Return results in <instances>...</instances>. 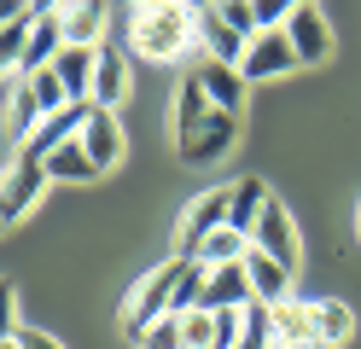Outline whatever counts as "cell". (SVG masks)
I'll return each instance as SVG.
<instances>
[{
	"label": "cell",
	"instance_id": "e0dca14e",
	"mask_svg": "<svg viewBox=\"0 0 361 349\" xmlns=\"http://www.w3.org/2000/svg\"><path fill=\"white\" fill-rule=\"evenodd\" d=\"M82 146H87V157H94L99 175L117 169V163H123V123H117V111H94V116H87Z\"/></svg>",
	"mask_w": 361,
	"mask_h": 349
},
{
	"label": "cell",
	"instance_id": "5b68a950",
	"mask_svg": "<svg viewBox=\"0 0 361 349\" xmlns=\"http://www.w3.org/2000/svg\"><path fill=\"white\" fill-rule=\"evenodd\" d=\"M251 245L262 250V256H274L280 268H291L298 274V262H303V245H298V221H291V209L274 198L268 204V216L257 221V233H251Z\"/></svg>",
	"mask_w": 361,
	"mask_h": 349
},
{
	"label": "cell",
	"instance_id": "6da1fadb",
	"mask_svg": "<svg viewBox=\"0 0 361 349\" xmlns=\"http://www.w3.org/2000/svg\"><path fill=\"white\" fill-rule=\"evenodd\" d=\"M128 47L152 64H180L198 53V6L180 0H146L128 6Z\"/></svg>",
	"mask_w": 361,
	"mask_h": 349
},
{
	"label": "cell",
	"instance_id": "8fae6325",
	"mask_svg": "<svg viewBox=\"0 0 361 349\" xmlns=\"http://www.w3.org/2000/svg\"><path fill=\"white\" fill-rule=\"evenodd\" d=\"M87 116H94V105H64V111H53L47 123L35 128V140L24 146V157H41V163H47V157H53L59 146H71V140H82Z\"/></svg>",
	"mask_w": 361,
	"mask_h": 349
},
{
	"label": "cell",
	"instance_id": "d6986e66",
	"mask_svg": "<svg viewBox=\"0 0 361 349\" xmlns=\"http://www.w3.org/2000/svg\"><path fill=\"white\" fill-rule=\"evenodd\" d=\"M94 64H99V47H64L59 53V82L71 93V105H94Z\"/></svg>",
	"mask_w": 361,
	"mask_h": 349
},
{
	"label": "cell",
	"instance_id": "d6a6232c",
	"mask_svg": "<svg viewBox=\"0 0 361 349\" xmlns=\"http://www.w3.org/2000/svg\"><path fill=\"white\" fill-rule=\"evenodd\" d=\"M355 227H361V216H355Z\"/></svg>",
	"mask_w": 361,
	"mask_h": 349
},
{
	"label": "cell",
	"instance_id": "9a60e30c",
	"mask_svg": "<svg viewBox=\"0 0 361 349\" xmlns=\"http://www.w3.org/2000/svg\"><path fill=\"white\" fill-rule=\"evenodd\" d=\"M251 274H245V262L239 268H216V274H204V302L198 309H210V314H233V309H251Z\"/></svg>",
	"mask_w": 361,
	"mask_h": 349
},
{
	"label": "cell",
	"instance_id": "4fadbf2b",
	"mask_svg": "<svg viewBox=\"0 0 361 349\" xmlns=\"http://www.w3.org/2000/svg\"><path fill=\"white\" fill-rule=\"evenodd\" d=\"M274 349H321V326H314V302L286 297L274 309Z\"/></svg>",
	"mask_w": 361,
	"mask_h": 349
},
{
	"label": "cell",
	"instance_id": "7a4b0ae2",
	"mask_svg": "<svg viewBox=\"0 0 361 349\" xmlns=\"http://www.w3.org/2000/svg\"><path fill=\"white\" fill-rule=\"evenodd\" d=\"M175 286H180V256H169V262H157L152 274H140L123 297V332L140 343L157 320H164L175 309Z\"/></svg>",
	"mask_w": 361,
	"mask_h": 349
},
{
	"label": "cell",
	"instance_id": "277c9868",
	"mask_svg": "<svg viewBox=\"0 0 361 349\" xmlns=\"http://www.w3.org/2000/svg\"><path fill=\"white\" fill-rule=\"evenodd\" d=\"M53 175H47V163L41 157H24L18 152L12 163H6V198H0V216H6V227H18L35 209V198H41V186H47Z\"/></svg>",
	"mask_w": 361,
	"mask_h": 349
},
{
	"label": "cell",
	"instance_id": "2e32d148",
	"mask_svg": "<svg viewBox=\"0 0 361 349\" xmlns=\"http://www.w3.org/2000/svg\"><path fill=\"white\" fill-rule=\"evenodd\" d=\"M128 99V53L99 41V64H94V111H117Z\"/></svg>",
	"mask_w": 361,
	"mask_h": 349
},
{
	"label": "cell",
	"instance_id": "8992f818",
	"mask_svg": "<svg viewBox=\"0 0 361 349\" xmlns=\"http://www.w3.org/2000/svg\"><path fill=\"white\" fill-rule=\"evenodd\" d=\"M291 70H303V64H298V47L286 41V30H274V35H257V41H251L239 76H245V82H280V76H291Z\"/></svg>",
	"mask_w": 361,
	"mask_h": 349
},
{
	"label": "cell",
	"instance_id": "484cf974",
	"mask_svg": "<svg viewBox=\"0 0 361 349\" xmlns=\"http://www.w3.org/2000/svg\"><path fill=\"white\" fill-rule=\"evenodd\" d=\"M47 175H53V180H94L99 169H94V157H87L82 140H71V146H59V152L47 157Z\"/></svg>",
	"mask_w": 361,
	"mask_h": 349
},
{
	"label": "cell",
	"instance_id": "ba28073f",
	"mask_svg": "<svg viewBox=\"0 0 361 349\" xmlns=\"http://www.w3.org/2000/svg\"><path fill=\"white\" fill-rule=\"evenodd\" d=\"M198 47H204L210 64H245V53H251V41H245L228 18H221V6H198Z\"/></svg>",
	"mask_w": 361,
	"mask_h": 349
},
{
	"label": "cell",
	"instance_id": "7c38bea8",
	"mask_svg": "<svg viewBox=\"0 0 361 349\" xmlns=\"http://www.w3.org/2000/svg\"><path fill=\"white\" fill-rule=\"evenodd\" d=\"M268 204H274L268 180H257V175H239V180L228 186V227L251 239V233H257V221L268 216Z\"/></svg>",
	"mask_w": 361,
	"mask_h": 349
},
{
	"label": "cell",
	"instance_id": "603a6c76",
	"mask_svg": "<svg viewBox=\"0 0 361 349\" xmlns=\"http://www.w3.org/2000/svg\"><path fill=\"white\" fill-rule=\"evenodd\" d=\"M53 12H59L64 47H99V30H105V6H94V0H71V6H53Z\"/></svg>",
	"mask_w": 361,
	"mask_h": 349
},
{
	"label": "cell",
	"instance_id": "7402d4cb",
	"mask_svg": "<svg viewBox=\"0 0 361 349\" xmlns=\"http://www.w3.org/2000/svg\"><path fill=\"white\" fill-rule=\"evenodd\" d=\"M41 12H47V6H30V0H24V6H6V23H0V64H6V70L24 64V47L35 35Z\"/></svg>",
	"mask_w": 361,
	"mask_h": 349
},
{
	"label": "cell",
	"instance_id": "5bb4252c",
	"mask_svg": "<svg viewBox=\"0 0 361 349\" xmlns=\"http://www.w3.org/2000/svg\"><path fill=\"white\" fill-rule=\"evenodd\" d=\"M245 274H251V297L262 302V309H280L286 297H298V274L280 268L274 256H262V250L245 256Z\"/></svg>",
	"mask_w": 361,
	"mask_h": 349
},
{
	"label": "cell",
	"instance_id": "ac0fdd59",
	"mask_svg": "<svg viewBox=\"0 0 361 349\" xmlns=\"http://www.w3.org/2000/svg\"><path fill=\"white\" fill-rule=\"evenodd\" d=\"M198 82H204V99H210V111H228V116H239V105H245V82L233 64H210V59H198Z\"/></svg>",
	"mask_w": 361,
	"mask_h": 349
},
{
	"label": "cell",
	"instance_id": "9c48e42d",
	"mask_svg": "<svg viewBox=\"0 0 361 349\" xmlns=\"http://www.w3.org/2000/svg\"><path fill=\"white\" fill-rule=\"evenodd\" d=\"M233 140H239V116L210 111V123L198 128L187 146H180V163H192V169H210V163H221V157L233 152Z\"/></svg>",
	"mask_w": 361,
	"mask_h": 349
},
{
	"label": "cell",
	"instance_id": "44dd1931",
	"mask_svg": "<svg viewBox=\"0 0 361 349\" xmlns=\"http://www.w3.org/2000/svg\"><path fill=\"white\" fill-rule=\"evenodd\" d=\"M204 123H210V99H204L198 70H192V76H180V87H175V146H187Z\"/></svg>",
	"mask_w": 361,
	"mask_h": 349
},
{
	"label": "cell",
	"instance_id": "4316f807",
	"mask_svg": "<svg viewBox=\"0 0 361 349\" xmlns=\"http://www.w3.org/2000/svg\"><path fill=\"white\" fill-rule=\"evenodd\" d=\"M30 87H35V99H41V111H64L71 105V93H64V82H59V70H41V76H30Z\"/></svg>",
	"mask_w": 361,
	"mask_h": 349
},
{
	"label": "cell",
	"instance_id": "4dcf8cb0",
	"mask_svg": "<svg viewBox=\"0 0 361 349\" xmlns=\"http://www.w3.org/2000/svg\"><path fill=\"white\" fill-rule=\"evenodd\" d=\"M12 338H18V349H64L53 332H41V326H12Z\"/></svg>",
	"mask_w": 361,
	"mask_h": 349
},
{
	"label": "cell",
	"instance_id": "1f68e13d",
	"mask_svg": "<svg viewBox=\"0 0 361 349\" xmlns=\"http://www.w3.org/2000/svg\"><path fill=\"white\" fill-rule=\"evenodd\" d=\"M0 349H18V338H12V332H6V343H0Z\"/></svg>",
	"mask_w": 361,
	"mask_h": 349
},
{
	"label": "cell",
	"instance_id": "d4e9b609",
	"mask_svg": "<svg viewBox=\"0 0 361 349\" xmlns=\"http://www.w3.org/2000/svg\"><path fill=\"white\" fill-rule=\"evenodd\" d=\"M314 326H321V349H344L355 332V309L344 297H321L314 302Z\"/></svg>",
	"mask_w": 361,
	"mask_h": 349
},
{
	"label": "cell",
	"instance_id": "f546056e",
	"mask_svg": "<svg viewBox=\"0 0 361 349\" xmlns=\"http://www.w3.org/2000/svg\"><path fill=\"white\" fill-rule=\"evenodd\" d=\"M221 18H228L245 41H257V35H262V30H257V0H228V6H221Z\"/></svg>",
	"mask_w": 361,
	"mask_h": 349
},
{
	"label": "cell",
	"instance_id": "cb8c5ba5",
	"mask_svg": "<svg viewBox=\"0 0 361 349\" xmlns=\"http://www.w3.org/2000/svg\"><path fill=\"white\" fill-rule=\"evenodd\" d=\"M251 250H257V245L245 239V233H233V227H216L210 239H204V250L192 256V262L204 268V274H216V268H239V262H245Z\"/></svg>",
	"mask_w": 361,
	"mask_h": 349
},
{
	"label": "cell",
	"instance_id": "52a82bcc",
	"mask_svg": "<svg viewBox=\"0 0 361 349\" xmlns=\"http://www.w3.org/2000/svg\"><path fill=\"white\" fill-rule=\"evenodd\" d=\"M47 123V111H41V99H35V87H30V76H18V70H6V140L18 152L35 140V128Z\"/></svg>",
	"mask_w": 361,
	"mask_h": 349
},
{
	"label": "cell",
	"instance_id": "83f0119b",
	"mask_svg": "<svg viewBox=\"0 0 361 349\" xmlns=\"http://www.w3.org/2000/svg\"><path fill=\"white\" fill-rule=\"evenodd\" d=\"M180 332H187V349H216V314L210 309L180 314Z\"/></svg>",
	"mask_w": 361,
	"mask_h": 349
},
{
	"label": "cell",
	"instance_id": "f1b7e54d",
	"mask_svg": "<svg viewBox=\"0 0 361 349\" xmlns=\"http://www.w3.org/2000/svg\"><path fill=\"white\" fill-rule=\"evenodd\" d=\"M140 349H187V332H180V314H164L152 326V332L140 338Z\"/></svg>",
	"mask_w": 361,
	"mask_h": 349
},
{
	"label": "cell",
	"instance_id": "ffe728a7",
	"mask_svg": "<svg viewBox=\"0 0 361 349\" xmlns=\"http://www.w3.org/2000/svg\"><path fill=\"white\" fill-rule=\"evenodd\" d=\"M59 53H64V30H59V12L47 6V12H41V23H35V35H30V47H24L18 76H41V70H53Z\"/></svg>",
	"mask_w": 361,
	"mask_h": 349
},
{
	"label": "cell",
	"instance_id": "30bf717a",
	"mask_svg": "<svg viewBox=\"0 0 361 349\" xmlns=\"http://www.w3.org/2000/svg\"><path fill=\"white\" fill-rule=\"evenodd\" d=\"M286 41L298 47V64H321L332 53V23L321 6H291V23H286Z\"/></svg>",
	"mask_w": 361,
	"mask_h": 349
},
{
	"label": "cell",
	"instance_id": "3957f363",
	"mask_svg": "<svg viewBox=\"0 0 361 349\" xmlns=\"http://www.w3.org/2000/svg\"><path fill=\"white\" fill-rule=\"evenodd\" d=\"M216 227H228V186H216V192H204V198H192L187 209H180V233H175V256H192L204 250V239Z\"/></svg>",
	"mask_w": 361,
	"mask_h": 349
}]
</instances>
